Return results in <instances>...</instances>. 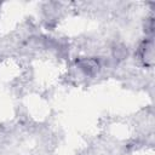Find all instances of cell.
Returning <instances> with one entry per match:
<instances>
[{"label":"cell","mask_w":155,"mask_h":155,"mask_svg":"<svg viewBox=\"0 0 155 155\" xmlns=\"http://www.w3.org/2000/svg\"><path fill=\"white\" fill-rule=\"evenodd\" d=\"M139 56L144 64L151 65L153 64V41H143V44L139 47Z\"/></svg>","instance_id":"1"}]
</instances>
